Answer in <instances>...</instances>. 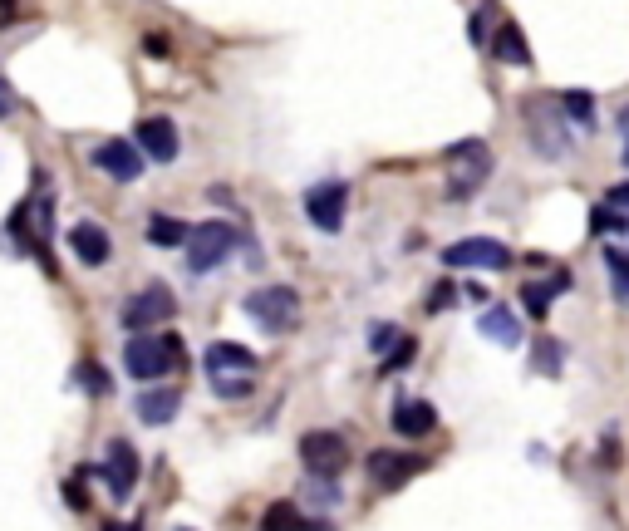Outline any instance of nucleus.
<instances>
[{"mask_svg":"<svg viewBox=\"0 0 629 531\" xmlns=\"http://www.w3.org/2000/svg\"><path fill=\"white\" fill-rule=\"evenodd\" d=\"M625 168H629V148H625Z\"/></svg>","mask_w":629,"mask_h":531,"instance_id":"obj_38","label":"nucleus"},{"mask_svg":"<svg viewBox=\"0 0 629 531\" xmlns=\"http://www.w3.org/2000/svg\"><path fill=\"white\" fill-rule=\"evenodd\" d=\"M133 409H138V418H143V423H153V428H158V423H172V418H177V409H182V394H177V389H143Z\"/></svg>","mask_w":629,"mask_h":531,"instance_id":"obj_16","label":"nucleus"},{"mask_svg":"<svg viewBox=\"0 0 629 531\" xmlns=\"http://www.w3.org/2000/svg\"><path fill=\"white\" fill-rule=\"evenodd\" d=\"M143 50H148V55H168V40H163V35H158V30H153V35H148V40H143Z\"/></svg>","mask_w":629,"mask_h":531,"instance_id":"obj_33","label":"nucleus"},{"mask_svg":"<svg viewBox=\"0 0 629 531\" xmlns=\"http://www.w3.org/2000/svg\"><path fill=\"white\" fill-rule=\"evenodd\" d=\"M231 246H236V227H227V222H202V227H192V241H187V271H192V276L217 271V266L231 256Z\"/></svg>","mask_w":629,"mask_h":531,"instance_id":"obj_3","label":"nucleus"},{"mask_svg":"<svg viewBox=\"0 0 629 531\" xmlns=\"http://www.w3.org/2000/svg\"><path fill=\"white\" fill-rule=\"evenodd\" d=\"M423 468H428V463L413 458V453H374V458H369V477H374V487H384V492L403 487L408 477H418Z\"/></svg>","mask_w":629,"mask_h":531,"instance_id":"obj_13","label":"nucleus"},{"mask_svg":"<svg viewBox=\"0 0 629 531\" xmlns=\"http://www.w3.org/2000/svg\"><path fill=\"white\" fill-rule=\"evenodd\" d=\"M69 251H74L84 266H104L109 251H114V241H109V232H104L99 222H79V227H69Z\"/></svg>","mask_w":629,"mask_h":531,"instance_id":"obj_14","label":"nucleus"},{"mask_svg":"<svg viewBox=\"0 0 629 531\" xmlns=\"http://www.w3.org/2000/svg\"><path fill=\"white\" fill-rule=\"evenodd\" d=\"M443 266H453V271H502V266H512V251L502 241H492V236H467V241H453L443 251Z\"/></svg>","mask_w":629,"mask_h":531,"instance_id":"obj_4","label":"nucleus"},{"mask_svg":"<svg viewBox=\"0 0 629 531\" xmlns=\"http://www.w3.org/2000/svg\"><path fill=\"white\" fill-rule=\"evenodd\" d=\"M172 315V291L168 286H148V291H138L128 305H123V330H148V325H158V320H168Z\"/></svg>","mask_w":629,"mask_h":531,"instance_id":"obj_10","label":"nucleus"},{"mask_svg":"<svg viewBox=\"0 0 629 531\" xmlns=\"http://www.w3.org/2000/svg\"><path fill=\"white\" fill-rule=\"evenodd\" d=\"M477 330L487 335V340H497V345H507L516 350L521 345V325H516L512 310H502V305H492V310H482V320H477Z\"/></svg>","mask_w":629,"mask_h":531,"instance_id":"obj_18","label":"nucleus"},{"mask_svg":"<svg viewBox=\"0 0 629 531\" xmlns=\"http://www.w3.org/2000/svg\"><path fill=\"white\" fill-rule=\"evenodd\" d=\"M536 350H541V369H546V374H556V364H561V345H556V340H541V345H536Z\"/></svg>","mask_w":629,"mask_h":531,"instance_id":"obj_28","label":"nucleus"},{"mask_svg":"<svg viewBox=\"0 0 629 531\" xmlns=\"http://www.w3.org/2000/svg\"><path fill=\"white\" fill-rule=\"evenodd\" d=\"M143 153H138V143H128V138H109V143H99L94 148V168L99 173H109L114 182H138L143 177Z\"/></svg>","mask_w":629,"mask_h":531,"instance_id":"obj_8","label":"nucleus"},{"mask_svg":"<svg viewBox=\"0 0 629 531\" xmlns=\"http://www.w3.org/2000/svg\"><path fill=\"white\" fill-rule=\"evenodd\" d=\"M148 241H153V246H182V241H192V227L177 222V217L153 212V217H148Z\"/></svg>","mask_w":629,"mask_h":531,"instance_id":"obj_19","label":"nucleus"},{"mask_svg":"<svg viewBox=\"0 0 629 531\" xmlns=\"http://www.w3.org/2000/svg\"><path fill=\"white\" fill-rule=\"evenodd\" d=\"M413 350H418L413 340H399V350H394V354H389V359H384V374H394V369H403V364L413 359Z\"/></svg>","mask_w":629,"mask_h":531,"instance_id":"obj_27","label":"nucleus"},{"mask_svg":"<svg viewBox=\"0 0 629 531\" xmlns=\"http://www.w3.org/2000/svg\"><path fill=\"white\" fill-rule=\"evenodd\" d=\"M605 202H610V212H620V207L629 212V182H615V187L605 192Z\"/></svg>","mask_w":629,"mask_h":531,"instance_id":"obj_29","label":"nucleus"},{"mask_svg":"<svg viewBox=\"0 0 629 531\" xmlns=\"http://www.w3.org/2000/svg\"><path fill=\"white\" fill-rule=\"evenodd\" d=\"M448 300H453V286H438V291L428 295V310H443Z\"/></svg>","mask_w":629,"mask_h":531,"instance_id":"obj_32","label":"nucleus"},{"mask_svg":"<svg viewBox=\"0 0 629 531\" xmlns=\"http://www.w3.org/2000/svg\"><path fill=\"white\" fill-rule=\"evenodd\" d=\"M561 118H566V114H546V99L526 104V123L536 128V138H541V153H546V158H561Z\"/></svg>","mask_w":629,"mask_h":531,"instance_id":"obj_17","label":"nucleus"},{"mask_svg":"<svg viewBox=\"0 0 629 531\" xmlns=\"http://www.w3.org/2000/svg\"><path fill=\"white\" fill-rule=\"evenodd\" d=\"M590 227L600 236H610V232H625V217H615V212H605V207H595L590 212Z\"/></svg>","mask_w":629,"mask_h":531,"instance_id":"obj_25","label":"nucleus"},{"mask_svg":"<svg viewBox=\"0 0 629 531\" xmlns=\"http://www.w3.org/2000/svg\"><path fill=\"white\" fill-rule=\"evenodd\" d=\"M261 531H300V512H295V502H276V507H266Z\"/></svg>","mask_w":629,"mask_h":531,"instance_id":"obj_24","label":"nucleus"},{"mask_svg":"<svg viewBox=\"0 0 629 531\" xmlns=\"http://www.w3.org/2000/svg\"><path fill=\"white\" fill-rule=\"evenodd\" d=\"M620 128H625V133H629V109H625V114H620Z\"/></svg>","mask_w":629,"mask_h":531,"instance_id":"obj_36","label":"nucleus"},{"mask_svg":"<svg viewBox=\"0 0 629 531\" xmlns=\"http://www.w3.org/2000/svg\"><path fill=\"white\" fill-rule=\"evenodd\" d=\"M15 109V94H10V84H5V74H0V118Z\"/></svg>","mask_w":629,"mask_h":531,"instance_id":"obj_34","label":"nucleus"},{"mask_svg":"<svg viewBox=\"0 0 629 531\" xmlns=\"http://www.w3.org/2000/svg\"><path fill=\"white\" fill-rule=\"evenodd\" d=\"M133 143H138V153L143 158H153V163H172L177 158V123L172 118H143L138 123V133H133Z\"/></svg>","mask_w":629,"mask_h":531,"instance_id":"obj_11","label":"nucleus"},{"mask_svg":"<svg viewBox=\"0 0 629 531\" xmlns=\"http://www.w3.org/2000/svg\"><path fill=\"white\" fill-rule=\"evenodd\" d=\"M561 109H566V123H580V128H595V99H590V94H580V89H575V94H561Z\"/></svg>","mask_w":629,"mask_h":531,"instance_id":"obj_23","label":"nucleus"},{"mask_svg":"<svg viewBox=\"0 0 629 531\" xmlns=\"http://www.w3.org/2000/svg\"><path fill=\"white\" fill-rule=\"evenodd\" d=\"M571 286V276H551V281H541V286H526L521 300H526V310L531 315H546V305H551V295H561Z\"/></svg>","mask_w":629,"mask_h":531,"instance_id":"obj_21","label":"nucleus"},{"mask_svg":"<svg viewBox=\"0 0 629 531\" xmlns=\"http://www.w3.org/2000/svg\"><path fill=\"white\" fill-rule=\"evenodd\" d=\"M369 340H374V350H384V345H394V340H403V335H399V330H389V325H379Z\"/></svg>","mask_w":629,"mask_h":531,"instance_id":"obj_30","label":"nucleus"},{"mask_svg":"<svg viewBox=\"0 0 629 531\" xmlns=\"http://www.w3.org/2000/svg\"><path fill=\"white\" fill-rule=\"evenodd\" d=\"M0 20H10V5H0Z\"/></svg>","mask_w":629,"mask_h":531,"instance_id":"obj_37","label":"nucleus"},{"mask_svg":"<svg viewBox=\"0 0 629 531\" xmlns=\"http://www.w3.org/2000/svg\"><path fill=\"white\" fill-rule=\"evenodd\" d=\"M246 315H251L266 335H286V330H295V320H300V295L290 291V286H261V291L246 295Z\"/></svg>","mask_w":629,"mask_h":531,"instance_id":"obj_1","label":"nucleus"},{"mask_svg":"<svg viewBox=\"0 0 629 531\" xmlns=\"http://www.w3.org/2000/svg\"><path fill=\"white\" fill-rule=\"evenodd\" d=\"M605 271H610V286H615V295L629 305V256H625V251L605 246Z\"/></svg>","mask_w":629,"mask_h":531,"instance_id":"obj_22","label":"nucleus"},{"mask_svg":"<svg viewBox=\"0 0 629 531\" xmlns=\"http://www.w3.org/2000/svg\"><path fill=\"white\" fill-rule=\"evenodd\" d=\"M99 477L109 482V492H114L118 502L138 487V453H133L128 438H114V443H109V453H104V463H99Z\"/></svg>","mask_w":629,"mask_h":531,"instance_id":"obj_9","label":"nucleus"},{"mask_svg":"<svg viewBox=\"0 0 629 531\" xmlns=\"http://www.w3.org/2000/svg\"><path fill=\"white\" fill-rule=\"evenodd\" d=\"M344 207H349V187H344V182H320V187L305 192V217H310L320 232H340Z\"/></svg>","mask_w":629,"mask_h":531,"instance_id":"obj_7","label":"nucleus"},{"mask_svg":"<svg viewBox=\"0 0 629 531\" xmlns=\"http://www.w3.org/2000/svg\"><path fill=\"white\" fill-rule=\"evenodd\" d=\"M448 163H453V177H448V192L453 197H472L477 187H482V177L492 173V153H487V143H458L453 153H448Z\"/></svg>","mask_w":629,"mask_h":531,"instance_id":"obj_6","label":"nucleus"},{"mask_svg":"<svg viewBox=\"0 0 629 531\" xmlns=\"http://www.w3.org/2000/svg\"><path fill=\"white\" fill-rule=\"evenodd\" d=\"M64 497H69V507H74V512H84V507H89V497H84V487H74V482L64 487Z\"/></svg>","mask_w":629,"mask_h":531,"instance_id":"obj_31","label":"nucleus"},{"mask_svg":"<svg viewBox=\"0 0 629 531\" xmlns=\"http://www.w3.org/2000/svg\"><path fill=\"white\" fill-rule=\"evenodd\" d=\"M182 345L177 340H148V335H133L128 345H123V369L133 374V379H143V384H153V379H163L172 369V359H182Z\"/></svg>","mask_w":629,"mask_h":531,"instance_id":"obj_2","label":"nucleus"},{"mask_svg":"<svg viewBox=\"0 0 629 531\" xmlns=\"http://www.w3.org/2000/svg\"><path fill=\"white\" fill-rule=\"evenodd\" d=\"M202 364H207L212 379H251L256 374V354L246 350V345H231V340H217Z\"/></svg>","mask_w":629,"mask_h":531,"instance_id":"obj_12","label":"nucleus"},{"mask_svg":"<svg viewBox=\"0 0 629 531\" xmlns=\"http://www.w3.org/2000/svg\"><path fill=\"white\" fill-rule=\"evenodd\" d=\"M394 428H399L403 438H428L438 428V409L423 404V399H399L394 404Z\"/></svg>","mask_w":629,"mask_h":531,"instance_id":"obj_15","label":"nucleus"},{"mask_svg":"<svg viewBox=\"0 0 629 531\" xmlns=\"http://www.w3.org/2000/svg\"><path fill=\"white\" fill-rule=\"evenodd\" d=\"M104 531H143L138 522H114V527H104Z\"/></svg>","mask_w":629,"mask_h":531,"instance_id":"obj_35","label":"nucleus"},{"mask_svg":"<svg viewBox=\"0 0 629 531\" xmlns=\"http://www.w3.org/2000/svg\"><path fill=\"white\" fill-rule=\"evenodd\" d=\"M492 55L507 59V64H531V50H526V40H521V30H516V25H502V30H497Z\"/></svg>","mask_w":629,"mask_h":531,"instance_id":"obj_20","label":"nucleus"},{"mask_svg":"<svg viewBox=\"0 0 629 531\" xmlns=\"http://www.w3.org/2000/svg\"><path fill=\"white\" fill-rule=\"evenodd\" d=\"M217 399H251V379H212Z\"/></svg>","mask_w":629,"mask_h":531,"instance_id":"obj_26","label":"nucleus"},{"mask_svg":"<svg viewBox=\"0 0 629 531\" xmlns=\"http://www.w3.org/2000/svg\"><path fill=\"white\" fill-rule=\"evenodd\" d=\"M300 458H305V468L315 477H340L344 463H349V443L335 428H315V433L300 438Z\"/></svg>","mask_w":629,"mask_h":531,"instance_id":"obj_5","label":"nucleus"}]
</instances>
